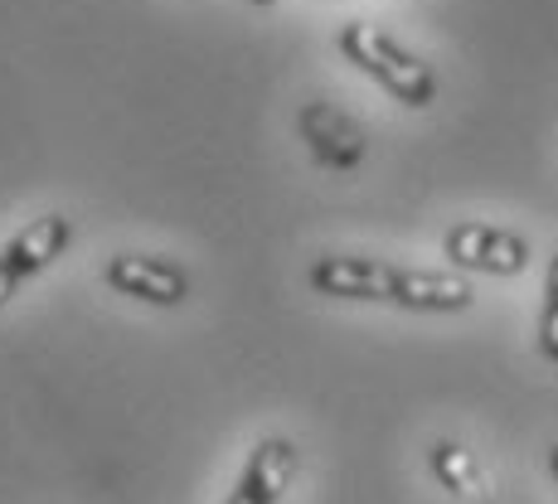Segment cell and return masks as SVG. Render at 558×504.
I'll return each mask as SVG.
<instances>
[{
    "label": "cell",
    "instance_id": "1",
    "mask_svg": "<svg viewBox=\"0 0 558 504\" xmlns=\"http://www.w3.org/2000/svg\"><path fill=\"white\" fill-rule=\"evenodd\" d=\"M311 292L336 296V302H384L403 310H466L476 302L461 276L452 272H417V267H393L374 262V257H350V253H326L306 267Z\"/></svg>",
    "mask_w": 558,
    "mask_h": 504
},
{
    "label": "cell",
    "instance_id": "2",
    "mask_svg": "<svg viewBox=\"0 0 558 504\" xmlns=\"http://www.w3.org/2000/svg\"><path fill=\"white\" fill-rule=\"evenodd\" d=\"M340 53H345L360 73H369L374 83H384L403 107H433V98H437L433 69H427L423 59H413L403 45H393L384 29L364 25V20H350V25L340 29Z\"/></svg>",
    "mask_w": 558,
    "mask_h": 504
},
{
    "label": "cell",
    "instance_id": "3",
    "mask_svg": "<svg viewBox=\"0 0 558 504\" xmlns=\"http://www.w3.org/2000/svg\"><path fill=\"white\" fill-rule=\"evenodd\" d=\"M442 253L461 272H486V276H520L530 267V243L520 233L490 229V223H457V229H447Z\"/></svg>",
    "mask_w": 558,
    "mask_h": 504
},
{
    "label": "cell",
    "instance_id": "4",
    "mask_svg": "<svg viewBox=\"0 0 558 504\" xmlns=\"http://www.w3.org/2000/svg\"><path fill=\"white\" fill-rule=\"evenodd\" d=\"M102 286L117 296H132L146 306H185L190 302V276L166 257L146 253H112L102 262Z\"/></svg>",
    "mask_w": 558,
    "mask_h": 504
},
{
    "label": "cell",
    "instance_id": "5",
    "mask_svg": "<svg viewBox=\"0 0 558 504\" xmlns=\"http://www.w3.org/2000/svg\"><path fill=\"white\" fill-rule=\"evenodd\" d=\"M296 470H302V446L292 437H263L248 452V460H243L239 480H233L223 504H282Z\"/></svg>",
    "mask_w": 558,
    "mask_h": 504
},
{
    "label": "cell",
    "instance_id": "6",
    "mask_svg": "<svg viewBox=\"0 0 558 504\" xmlns=\"http://www.w3.org/2000/svg\"><path fill=\"white\" fill-rule=\"evenodd\" d=\"M296 126H302V142L311 146L316 165L345 175V170H355L360 160H364V132L355 126V116L340 112L336 102L311 98L302 112H296Z\"/></svg>",
    "mask_w": 558,
    "mask_h": 504
},
{
    "label": "cell",
    "instance_id": "7",
    "mask_svg": "<svg viewBox=\"0 0 558 504\" xmlns=\"http://www.w3.org/2000/svg\"><path fill=\"white\" fill-rule=\"evenodd\" d=\"M69 243H73V223L63 219V213H45V219L25 223V229L0 248V267L10 272L15 286H25L29 276H39L45 267L59 262V257L69 253Z\"/></svg>",
    "mask_w": 558,
    "mask_h": 504
},
{
    "label": "cell",
    "instance_id": "8",
    "mask_svg": "<svg viewBox=\"0 0 558 504\" xmlns=\"http://www.w3.org/2000/svg\"><path fill=\"white\" fill-rule=\"evenodd\" d=\"M427 470H433V480L452 500H486V480H481V466H476V456H471V446L442 437V442H433V452H427Z\"/></svg>",
    "mask_w": 558,
    "mask_h": 504
},
{
    "label": "cell",
    "instance_id": "9",
    "mask_svg": "<svg viewBox=\"0 0 558 504\" xmlns=\"http://www.w3.org/2000/svg\"><path fill=\"white\" fill-rule=\"evenodd\" d=\"M539 354L558 364V253L549 257V276H544V310H539Z\"/></svg>",
    "mask_w": 558,
    "mask_h": 504
},
{
    "label": "cell",
    "instance_id": "10",
    "mask_svg": "<svg viewBox=\"0 0 558 504\" xmlns=\"http://www.w3.org/2000/svg\"><path fill=\"white\" fill-rule=\"evenodd\" d=\"M15 292H20V286L10 282V272H5V267H0V306H10V302H15Z\"/></svg>",
    "mask_w": 558,
    "mask_h": 504
},
{
    "label": "cell",
    "instance_id": "11",
    "mask_svg": "<svg viewBox=\"0 0 558 504\" xmlns=\"http://www.w3.org/2000/svg\"><path fill=\"white\" fill-rule=\"evenodd\" d=\"M549 476H554V485H558V442H554V452H549Z\"/></svg>",
    "mask_w": 558,
    "mask_h": 504
},
{
    "label": "cell",
    "instance_id": "12",
    "mask_svg": "<svg viewBox=\"0 0 558 504\" xmlns=\"http://www.w3.org/2000/svg\"><path fill=\"white\" fill-rule=\"evenodd\" d=\"M253 5H277V0H253Z\"/></svg>",
    "mask_w": 558,
    "mask_h": 504
}]
</instances>
